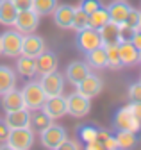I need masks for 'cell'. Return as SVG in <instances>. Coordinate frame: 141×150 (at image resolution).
<instances>
[{"label":"cell","mask_w":141,"mask_h":150,"mask_svg":"<svg viewBox=\"0 0 141 150\" xmlns=\"http://www.w3.org/2000/svg\"><path fill=\"white\" fill-rule=\"evenodd\" d=\"M34 145V132L30 127L22 129H11L9 136L6 139V146L13 150H27Z\"/></svg>","instance_id":"obj_1"},{"label":"cell","mask_w":141,"mask_h":150,"mask_svg":"<svg viewBox=\"0 0 141 150\" xmlns=\"http://www.w3.org/2000/svg\"><path fill=\"white\" fill-rule=\"evenodd\" d=\"M39 136H41V146L48 148V150H59L61 143L68 138L66 129L61 125H56V123H50L48 127H45L39 132Z\"/></svg>","instance_id":"obj_2"},{"label":"cell","mask_w":141,"mask_h":150,"mask_svg":"<svg viewBox=\"0 0 141 150\" xmlns=\"http://www.w3.org/2000/svg\"><path fill=\"white\" fill-rule=\"evenodd\" d=\"M22 98H23L25 107L32 111V109H41L47 95L39 82H29L22 88Z\"/></svg>","instance_id":"obj_3"},{"label":"cell","mask_w":141,"mask_h":150,"mask_svg":"<svg viewBox=\"0 0 141 150\" xmlns=\"http://www.w3.org/2000/svg\"><path fill=\"white\" fill-rule=\"evenodd\" d=\"M90 109H91V98L80 95L77 91L66 97V115L73 118H82L90 112Z\"/></svg>","instance_id":"obj_4"},{"label":"cell","mask_w":141,"mask_h":150,"mask_svg":"<svg viewBox=\"0 0 141 150\" xmlns=\"http://www.w3.org/2000/svg\"><path fill=\"white\" fill-rule=\"evenodd\" d=\"M22 38L23 34L18 30H6L0 34V45H2V54L7 57H18L22 52Z\"/></svg>","instance_id":"obj_5"},{"label":"cell","mask_w":141,"mask_h":150,"mask_svg":"<svg viewBox=\"0 0 141 150\" xmlns=\"http://www.w3.org/2000/svg\"><path fill=\"white\" fill-rule=\"evenodd\" d=\"M114 127L116 130H129V132H139L141 130V122L132 115L129 105L121 107L114 115Z\"/></svg>","instance_id":"obj_6"},{"label":"cell","mask_w":141,"mask_h":150,"mask_svg":"<svg viewBox=\"0 0 141 150\" xmlns=\"http://www.w3.org/2000/svg\"><path fill=\"white\" fill-rule=\"evenodd\" d=\"M39 84H41L47 97L63 95V91H64V75H61L57 70L50 71V73H45V75H41Z\"/></svg>","instance_id":"obj_7"},{"label":"cell","mask_w":141,"mask_h":150,"mask_svg":"<svg viewBox=\"0 0 141 150\" xmlns=\"http://www.w3.org/2000/svg\"><path fill=\"white\" fill-rule=\"evenodd\" d=\"M102 47V38H100V32L93 27H86L82 30L77 32V48L80 52H90L93 48H98Z\"/></svg>","instance_id":"obj_8"},{"label":"cell","mask_w":141,"mask_h":150,"mask_svg":"<svg viewBox=\"0 0 141 150\" xmlns=\"http://www.w3.org/2000/svg\"><path fill=\"white\" fill-rule=\"evenodd\" d=\"M39 25V14L34 11V9H23V11H18V16H16V22H14V27L18 32L22 34H30L38 29Z\"/></svg>","instance_id":"obj_9"},{"label":"cell","mask_w":141,"mask_h":150,"mask_svg":"<svg viewBox=\"0 0 141 150\" xmlns=\"http://www.w3.org/2000/svg\"><path fill=\"white\" fill-rule=\"evenodd\" d=\"M41 109L48 115L50 120H59L66 115V97H63V95L47 97Z\"/></svg>","instance_id":"obj_10"},{"label":"cell","mask_w":141,"mask_h":150,"mask_svg":"<svg viewBox=\"0 0 141 150\" xmlns=\"http://www.w3.org/2000/svg\"><path fill=\"white\" fill-rule=\"evenodd\" d=\"M45 52V41L41 40V36L36 34H25L22 38V52L20 55H27V57H34L36 59L39 54Z\"/></svg>","instance_id":"obj_11"},{"label":"cell","mask_w":141,"mask_h":150,"mask_svg":"<svg viewBox=\"0 0 141 150\" xmlns=\"http://www.w3.org/2000/svg\"><path fill=\"white\" fill-rule=\"evenodd\" d=\"M75 88H77V93H80V95H84L87 98H93L102 91L104 84H102V79L98 77V75L90 73V75H86L79 84H75Z\"/></svg>","instance_id":"obj_12"},{"label":"cell","mask_w":141,"mask_h":150,"mask_svg":"<svg viewBox=\"0 0 141 150\" xmlns=\"http://www.w3.org/2000/svg\"><path fill=\"white\" fill-rule=\"evenodd\" d=\"M4 122L9 129L30 127V109L22 107V109H16V111H7Z\"/></svg>","instance_id":"obj_13"},{"label":"cell","mask_w":141,"mask_h":150,"mask_svg":"<svg viewBox=\"0 0 141 150\" xmlns=\"http://www.w3.org/2000/svg\"><path fill=\"white\" fill-rule=\"evenodd\" d=\"M107 13H109V18H111V22L113 23H118V25H123L127 20V16L130 13V6L125 2V0H114L113 4H109L107 7Z\"/></svg>","instance_id":"obj_14"},{"label":"cell","mask_w":141,"mask_h":150,"mask_svg":"<svg viewBox=\"0 0 141 150\" xmlns=\"http://www.w3.org/2000/svg\"><path fill=\"white\" fill-rule=\"evenodd\" d=\"M90 68L91 66L87 64V63H84V61H73V63H70L68 68H66V81L70 84H73V86L79 84L86 75L91 73Z\"/></svg>","instance_id":"obj_15"},{"label":"cell","mask_w":141,"mask_h":150,"mask_svg":"<svg viewBox=\"0 0 141 150\" xmlns=\"http://www.w3.org/2000/svg\"><path fill=\"white\" fill-rule=\"evenodd\" d=\"M118 52H120V61L123 66H132L139 59V50L130 43V40H121L118 43Z\"/></svg>","instance_id":"obj_16"},{"label":"cell","mask_w":141,"mask_h":150,"mask_svg":"<svg viewBox=\"0 0 141 150\" xmlns=\"http://www.w3.org/2000/svg\"><path fill=\"white\" fill-rule=\"evenodd\" d=\"M72 22H73V7L63 4V6H56L54 9V23L61 29H72Z\"/></svg>","instance_id":"obj_17"},{"label":"cell","mask_w":141,"mask_h":150,"mask_svg":"<svg viewBox=\"0 0 141 150\" xmlns=\"http://www.w3.org/2000/svg\"><path fill=\"white\" fill-rule=\"evenodd\" d=\"M100 38H102V45H116L121 41V29L118 23H105L102 29H98Z\"/></svg>","instance_id":"obj_18"},{"label":"cell","mask_w":141,"mask_h":150,"mask_svg":"<svg viewBox=\"0 0 141 150\" xmlns=\"http://www.w3.org/2000/svg\"><path fill=\"white\" fill-rule=\"evenodd\" d=\"M36 68H38V73L39 75H45V73H50V71H56L57 70V57L54 52H43L36 57Z\"/></svg>","instance_id":"obj_19"},{"label":"cell","mask_w":141,"mask_h":150,"mask_svg":"<svg viewBox=\"0 0 141 150\" xmlns=\"http://www.w3.org/2000/svg\"><path fill=\"white\" fill-rule=\"evenodd\" d=\"M2 107L7 111H16V109H22L25 107L23 104V98H22V91H18L16 88L6 91L4 95H2Z\"/></svg>","instance_id":"obj_20"},{"label":"cell","mask_w":141,"mask_h":150,"mask_svg":"<svg viewBox=\"0 0 141 150\" xmlns=\"http://www.w3.org/2000/svg\"><path fill=\"white\" fill-rule=\"evenodd\" d=\"M18 9L13 4V0H0V23L2 25H14Z\"/></svg>","instance_id":"obj_21"},{"label":"cell","mask_w":141,"mask_h":150,"mask_svg":"<svg viewBox=\"0 0 141 150\" xmlns=\"http://www.w3.org/2000/svg\"><path fill=\"white\" fill-rule=\"evenodd\" d=\"M16 86V73L13 71V68L0 64V97L4 95L6 91L13 89Z\"/></svg>","instance_id":"obj_22"},{"label":"cell","mask_w":141,"mask_h":150,"mask_svg":"<svg viewBox=\"0 0 141 150\" xmlns=\"http://www.w3.org/2000/svg\"><path fill=\"white\" fill-rule=\"evenodd\" d=\"M16 71H18L22 77H34L38 73V68H36V59L34 57H27V55H22V57L16 61Z\"/></svg>","instance_id":"obj_23"},{"label":"cell","mask_w":141,"mask_h":150,"mask_svg":"<svg viewBox=\"0 0 141 150\" xmlns=\"http://www.w3.org/2000/svg\"><path fill=\"white\" fill-rule=\"evenodd\" d=\"M86 63L93 68H105L107 66V55H105L104 47H98V48L86 52Z\"/></svg>","instance_id":"obj_24"},{"label":"cell","mask_w":141,"mask_h":150,"mask_svg":"<svg viewBox=\"0 0 141 150\" xmlns=\"http://www.w3.org/2000/svg\"><path fill=\"white\" fill-rule=\"evenodd\" d=\"M52 123V120L48 118V115H47V112L41 109H32L30 111V125L34 127V129H36L38 130V132H41V130L45 129V127H48Z\"/></svg>","instance_id":"obj_25"},{"label":"cell","mask_w":141,"mask_h":150,"mask_svg":"<svg viewBox=\"0 0 141 150\" xmlns=\"http://www.w3.org/2000/svg\"><path fill=\"white\" fill-rule=\"evenodd\" d=\"M111 22V18H109V13H107V9L105 7H98L97 11H93L91 14H90V27H93V29H102L105 23H109Z\"/></svg>","instance_id":"obj_26"},{"label":"cell","mask_w":141,"mask_h":150,"mask_svg":"<svg viewBox=\"0 0 141 150\" xmlns=\"http://www.w3.org/2000/svg\"><path fill=\"white\" fill-rule=\"evenodd\" d=\"M90 27V14H87L80 6L73 7V22H72V29H75L77 32Z\"/></svg>","instance_id":"obj_27"},{"label":"cell","mask_w":141,"mask_h":150,"mask_svg":"<svg viewBox=\"0 0 141 150\" xmlns=\"http://www.w3.org/2000/svg\"><path fill=\"white\" fill-rule=\"evenodd\" d=\"M105 50V55H107V66L113 70H120L123 64L120 61V52H118V43L116 45H102Z\"/></svg>","instance_id":"obj_28"},{"label":"cell","mask_w":141,"mask_h":150,"mask_svg":"<svg viewBox=\"0 0 141 150\" xmlns=\"http://www.w3.org/2000/svg\"><path fill=\"white\" fill-rule=\"evenodd\" d=\"M56 6H57L56 0H32V9L39 14V18L52 14L54 9H56Z\"/></svg>","instance_id":"obj_29"},{"label":"cell","mask_w":141,"mask_h":150,"mask_svg":"<svg viewBox=\"0 0 141 150\" xmlns=\"http://www.w3.org/2000/svg\"><path fill=\"white\" fill-rule=\"evenodd\" d=\"M114 138H116L118 148H132V146L136 145V132H129V130H118Z\"/></svg>","instance_id":"obj_30"},{"label":"cell","mask_w":141,"mask_h":150,"mask_svg":"<svg viewBox=\"0 0 141 150\" xmlns=\"http://www.w3.org/2000/svg\"><path fill=\"white\" fill-rule=\"evenodd\" d=\"M98 136V130L95 127H90V125H84V127H79V138L84 141V143H90V141H95Z\"/></svg>","instance_id":"obj_31"},{"label":"cell","mask_w":141,"mask_h":150,"mask_svg":"<svg viewBox=\"0 0 141 150\" xmlns=\"http://www.w3.org/2000/svg\"><path fill=\"white\" fill-rule=\"evenodd\" d=\"M139 20H141V11H137V9L132 7L123 25H125L127 29H130V30H137L139 29Z\"/></svg>","instance_id":"obj_32"},{"label":"cell","mask_w":141,"mask_h":150,"mask_svg":"<svg viewBox=\"0 0 141 150\" xmlns=\"http://www.w3.org/2000/svg\"><path fill=\"white\" fill-rule=\"evenodd\" d=\"M80 7L87 14H91L93 11H97L98 7H102V2H100V0H80Z\"/></svg>","instance_id":"obj_33"},{"label":"cell","mask_w":141,"mask_h":150,"mask_svg":"<svg viewBox=\"0 0 141 150\" xmlns=\"http://www.w3.org/2000/svg\"><path fill=\"white\" fill-rule=\"evenodd\" d=\"M129 98L130 102H141V82H134L129 88Z\"/></svg>","instance_id":"obj_34"},{"label":"cell","mask_w":141,"mask_h":150,"mask_svg":"<svg viewBox=\"0 0 141 150\" xmlns=\"http://www.w3.org/2000/svg\"><path fill=\"white\" fill-rule=\"evenodd\" d=\"M13 4L16 6V9H18V11L32 9V0H13Z\"/></svg>","instance_id":"obj_35"},{"label":"cell","mask_w":141,"mask_h":150,"mask_svg":"<svg viewBox=\"0 0 141 150\" xmlns=\"http://www.w3.org/2000/svg\"><path fill=\"white\" fill-rule=\"evenodd\" d=\"M129 109L132 111V115H134V116L141 122V102H130Z\"/></svg>","instance_id":"obj_36"},{"label":"cell","mask_w":141,"mask_h":150,"mask_svg":"<svg viewBox=\"0 0 141 150\" xmlns=\"http://www.w3.org/2000/svg\"><path fill=\"white\" fill-rule=\"evenodd\" d=\"M130 43H132L137 50H141V30H136V32L130 36Z\"/></svg>","instance_id":"obj_37"},{"label":"cell","mask_w":141,"mask_h":150,"mask_svg":"<svg viewBox=\"0 0 141 150\" xmlns=\"http://www.w3.org/2000/svg\"><path fill=\"white\" fill-rule=\"evenodd\" d=\"M9 127L6 125V122H0V141H6L7 136H9Z\"/></svg>","instance_id":"obj_38"},{"label":"cell","mask_w":141,"mask_h":150,"mask_svg":"<svg viewBox=\"0 0 141 150\" xmlns=\"http://www.w3.org/2000/svg\"><path fill=\"white\" fill-rule=\"evenodd\" d=\"M79 146H80V145L73 143V141H70V139L66 138V139H64V141L61 143V146H59V148H79Z\"/></svg>","instance_id":"obj_39"},{"label":"cell","mask_w":141,"mask_h":150,"mask_svg":"<svg viewBox=\"0 0 141 150\" xmlns=\"http://www.w3.org/2000/svg\"><path fill=\"white\" fill-rule=\"evenodd\" d=\"M137 63H141V50H139V59H137Z\"/></svg>","instance_id":"obj_40"},{"label":"cell","mask_w":141,"mask_h":150,"mask_svg":"<svg viewBox=\"0 0 141 150\" xmlns=\"http://www.w3.org/2000/svg\"><path fill=\"white\" fill-rule=\"evenodd\" d=\"M137 30H141V20H139V29H137Z\"/></svg>","instance_id":"obj_41"},{"label":"cell","mask_w":141,"mask_h":150,"mask_svg":"<svg viewBox=\"0 0 141 150\" xmlns=\"http://www.w3.org/2000/svg\"><path fill=\"white\" fill-rule=\"evenodd\" d=\"M0 54H2V45H0Z\"/></svg>","instance_id":"obj_42"},{"label":"cell","mask_w":141,"mask_h":150,"mask_svg":"<svg viewBox=\"0 0 141 150\" xmlns=\"http://www.w3.org/2000/svg\"><path fill=\"white\" fill-rule=\"evenodd\" d=\"M139 82H141V79H139Z\"/></svg>","instance_id":"obj_43"}]
</instances>
